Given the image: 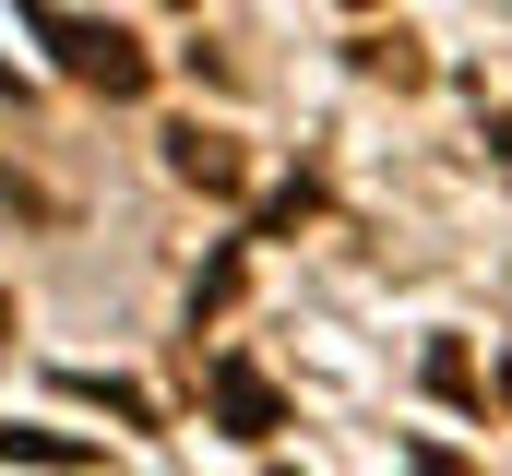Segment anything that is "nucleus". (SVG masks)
<instances>
[{"label":"nucleus","mask_w":512,"mask_h":476,"mask_svg":"<svg viewBox=\"0 0 512 476\" xmlns=\"http://www.w3.org/2000/svg\"><path fill=\"white\" fill-rule=\"evenodd\" d=\"M12 24H24V36H48V60H60L84 96H108V108H143V96H155V60H143V36H131V24L60 12V0H12Z\"/></svg>","instance_id":"nucleus-1"},{"label":"nucleus","mask_w":512,"mask_h":476,"mask_svg":"<svg viewBox=\"0 0 512 476\" xmlns=\"http://www.w3.org/2000/svg\"><path fill=\"white\" fill-rule=\"evenodd\" d=\"M167 179L203 191V203H239V191H251V155H239V131H215V119H167Z\"/></svg>","instance_id":"nucleus-2"},{"label":"nucleus","mask_w":512,"mask_h":476,"mask_svg":"<svg viewBox=\"0 0 512 476\" xmlns=\"http://www.w3.org/2000/svg\"><path fill=\"white\" fill-rule=\"evenodd\" d=\"M0 465H36V476H96V465H108V441H84V429H24V417H0Z\"/></svg>","instance_id":"nucleus-3"},{"label":"nucleus","mask_w":512,"mask_h":476,"mask_svg":"<svg viewBox=\"0 0 512 476\" xmlns=\"http://www.w3.org/2000/svg\"><path fill=\"white\" fill-rule=\"evenodd\" d=\"M215 417H227L239 441H274V429H286V393L262 381L251 357H215Z\"/></svg>","instance_id":"nucleus-4"},{"label":"nucleus","mask_w":512,"mask_h":476,"mask_svg":"<svg viewBox=\"0 0 512 476\" xmlns=\"http://www.w3.org/2000/svg\"><path fill=\"white\" fill-rule=\"evenodd\" d=\"M60 393H72V405H108L120 429H155V393H143V381H120V369H60Z\"/></svg>","instance_id":"nucleus-5"},{"label":"nucleus","mask_w":512,"mask_h":476,"mask_svg":"<svg viewBox=\"0 0 512 476\" xmlns=\"http://www.w3.org/2000/svg\"><path fill=\"white\" fill-rule=\"evenodd\" d=\"M239 286H251V250H239V238H227V250H215V262H203V274H191V334H203V322H215V310H227V298H239Z\"/></svg>","instance_id":"nucleus-6"},{"label":"nucleus","mask_w":512,"mask_h":476,"mask_svg":"<svg viewBox=\"0 0 512 476\" xmlns=\"http://www.w3.org/2000/svg\"><path fill=\"white\" fill-rule=\"evenodd\" d=\"M358 72H370V84H429V60H417L405 36H358Z\"/></svg>","instance_id":"nucleus-7"},{"label":"nucleus","mask_w":512,"mask_h":476,"mask_svg":"<svg viewBox=\"0 0 512 476\" xmlns=\"http://www.w3.org/2000/svg\"><path fill=\"white\" fill-rule=\"evenodd\" d=\"M429 393H441V405H477V357L453 346V334L429 346Z\"/></svg>","instance_id":"nucleus-8"},{"label":"nucleus","mask_w":512,"mask_h":476,"mask_svg":"<svg viewBox=\"0 0 512 476\" xmlns=\"http://www.w3.org/2000/svg\"><path fill=\"white\" fill-rule=\"evenodd\" d=\"M310 215H322V191H310V179H286V191H274V215H262V238H286V227H310Z\"/></svg>","instance_id":"nucleus-9"},{"label":"nucleus","mask_w":512,"mask_h":476,"mask_svg":"<svg viewBox=\"0 0 512 476\" xmlns=\"http://www.w3.org/2000/svg\"><path fill=\"white\" fill-rule=\"evenodd\" d=\"M274 476H286V465H274Z\"/></svg>","instance_id":"nucleus-10"}]
</instances>
